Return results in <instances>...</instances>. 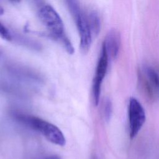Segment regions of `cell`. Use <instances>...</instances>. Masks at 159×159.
I'll use <instances>...</instances> for the list:
<instances>
[{
    "mask_svg": "<svg viewBox=\"0 0 159 159\" xmlns=\"http://www.w3.org/2000/svg\"><path fill=\"white\" fill-rule=\"evenodd\" d=\"M109 55L104 44L102 43L101 54L97 63L95 75L93 81L92 93L94 106H98L99 101L101 85L106 76L109 61Z\"/></svg>",
    "mask_w": 159,
    "mask_h": 159,
    "instance_id": "5",
    "label": "cell"
},
{
    "mask_svg": "<svg viewBox=\"0 0 159 159\" xmlns=\"http://www.w3.org/2000/svg\"><path fill=\"white\" fill-rule=\"evenodd\" d=\"M93 159H98V158H94Z\"/></svg>",
    "mask_w": 159,
    "mask_h": 159,
    "instance_id": "15",
    "label": "cell"
},
{
    "mask_svg": "<svg viewBox=\"0 0 159 159\" xmlns=\"http://www.w3.org/2000/svg\"><path fill=\"white\" fill-rule=\"evenodd\" d=\"M112 113V104L109 99H106L104 106V114L105 119L107 120L111 117Z\"/></svg>",
    "mask_w": 159,
    "mask_h": 159,
    "instance_id": "9",
    "label": "cell"
},
{
    "mask_svg": "<svg viewBox=\"0 0 159 159\" xmlns=\"http://www.w3.org/2000/svg\"><path fill=\"white\" fill-rule=\"evenodd\" d=\"M13 116L19 122L32 129L39 131L51 143L60 146L65 145V136L61 130L55 125L29 114L14 112Z\"/></svg>",
    "mask_w": 159,
    "mask_h": 159,
    "instance_id": "1",
    "label": "cell"
},
{
    "mask_svg": "<svg viewBox=\"0 0 159 159\" xmlns=\"http://www.w3.org/2000/svg\"><path fill=\"white\" fill-rule=\"evenodd\" d=\"M0 37L8 41L11 40V35L10 32L1 21H0Z\"/></svg>",
    "mask_w": 159,
    "mask_h": 159,
    "instance_id": "10",
    "label": "cell"
},
{
    "mask_svg": "<svg viewBox=\"0 0 159 159\" xmlns=\"http://www.w3.org/2000/svg\"><path fill=\"white\" fill-rule=\"evenodd\" d=\"M73 17L76 22L80 36V50L83 53H86L90 48L93 38L86 14L83 13L81 10Z\"/></svg>",
    "mask_w": 159,
    "mask_h": 159,
    "instance_id": "6",
    "label": "cell"
},
{
    "mask_svg": "<svg viewBox=\"0 0 159 159\" xmlns=\"http://www.w3.org/2000/svg\"><path fill=\"white\" fill-rule=\"evenodd\" d=\"M38 16L53 39L61 42L66 37L63 21L57 12L51 6L45 4L40 7L38 11Z\"/></svg>",
    "mask_w": 159,
    "mask_h": 159,
    "instance_id": "2",
    "label": "cell"
},
{
    "mask_svg": "<svg viewBox=\"0 0 159 159\" xmlns=\"http://www.w3.org/2000/svg\"><path fill=\"white\" fill-rule=\"evenodd\" d=\"M1 53H2V52H1V49H0V55H1Z\"/></svg>",
    "mask_w": 159,
    "mask_h": 159,
    "instance_id": "14",
    "label": "cell"
},
{
    "mask_svg": "<svg viewBox=\"0 0 159 159\" xmlns=\"http://www.w3.org/2000/svg\"><path fill=\"white\" fill-rule=\"evenodd\" d=\"M86 17L93 36L98 35L101 27L100 19L98 14L95 11H91L88 14H86Z\"/></svg>",
    "mask_w": 159,
    "mask_h": 159,
    "instance_id": "8",
    "label": "cell"
},
{
    "mask_svg": "<svg viewBox=\"0 0 159 159\" xmlns=\"http://www.w3.org/2000/svg\"><path fill=\"white\" fill-rule=\"evenodd\" d=\"M9 1H12V2H19L20 0H9Z\"/></svg>",
    "mask_w": 159,
    "mask_h": 159,
    "instance_id": "13",
    "label": "cell"
},
{
    "mask_svg": "<svg viewBox=\"0 0 159 159\" xmlns=\"http://www.w3.org/2000/svg\"><path fill=\"white\" fill-rule=\"evenodd\" d=\"M109 56L116 58L119 53L120 44V35L118 30L111 29L103 41Z\"/></svg>",
    "mask_w": 159,
    "mask_h": 159,
    "instance_id": "7",
    "label": "cell"
},
{
    "mask_svg": "<svg viewBox=\"0 0 159 159\" xmlns=\"http://www.w3.org/2000/svg\"><path fill=\"white\" fill-rule=\"evenodd\" d=\"M42 159H61V158L57 155H51L45 157Z\"/></svg>",
    "mask_w": 159,
    "mask_h": 159,
    "instance_id": "12",
    "label": "cell"
},
{
    "mask_svg": "<svg viewBox=\"0 0 159 159\" xmlns=\"http://www.w3.org/2000/svg\"><path fill=\"white\" fill-rule=\"evenodd\" d=\"M138 83L141 91L149 100L159 98V73L150 66H144L138 72Z\"/></svg>",
    "mask_w": 159,
    "mask_h": 159,
    "instance_id": "3",
    "label": "cell"
},
{
    "mask_svg": "<svg viewBox=\"0 0 159 159\" xmlns=\"http://www.w3.org/2000/svg\"><path fill=\"white\" fill-rule=\"evenodd\" d=\"M11 87V86H9L6 84L0 81V91H2L4 93H12V91L14 92V90Z\"/></svg>",
    "mask_w": 159,
    "mask_h": 159,
    "instance_id": "11",
    "label": "cell"
},
{
    "mask_svg": "<svg viewBox=\"0 0 159 159\" xmlns=\"http://www.w3.org/2000/svg\"><path fill=\"white\" fill-rule=\"evenodd\" d=\"M129 130L130 139L138 134L146 120L145 109L141 103L135 98H130L128 104Z\"/></svg>",
    "mask_w": 159,
    "mask_h": 159,
    "instance_id": "4",
    "label": "cell"
}]
</instances>
